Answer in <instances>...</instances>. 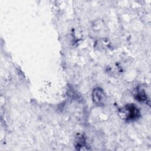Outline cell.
I'll return each mask as SVG.
<instances>
[{"label": "cell", "mask_w": 151, "mask_h": 151, "mask_svg": "<svg viewBox=\"0 0 151 151\" xmlns=\"http://www.w3.org/2000/svg\"><path fill=\"white\" fill-rule=\"evenodd\" d=\"M121 117L127 122L137 119L140 116V111L134 104H127L119 110Z\"/></svg>", "instance_id": "1"}, {"label": "cell", "mask_w": 151, "mask_h": 151, "mask_svg": "<svg viewBox=\"0 0 151 151\" xmlns=\"http://www.w3.org/2000/svg\"><path fill=\"white\" fill-rule=\"evenodd\" d=\"M92 100L93 102L97 106H102L105 103L106 95L104 91L100 87L94 88L92 92Z\"/></svg>", "instance_id": "2"}, {"label": "cell", "mask_w": 151, "mask_h": 151, "mask_svg": "<svg viewBox=\"0 0 151 151\" xmlns=\"http://www.w3.org/2000/svg\"><path fill=\"white\" fill-rule=\"evenodd\" d=\"M135 99L139 101L147 103V97L146 92L143 88H137L136 93L134 94Z\"/></svg>", "instance_id": "3"}, {"label": "cell", "mask_w": 151, "mask_h": 151, "mask_svg": "<svg viewBox=\"0 0 151 151\" xmlns=\"http://www.w3.org/2000/svg\"><path fill=\"white\" fill-rule=\"evenodd\" d=\"M86 138L83 135H80L76 140V145L75 147L77 150H82L86 149Z\"/></svg>", "instance_id": "4"}]
</instances>
